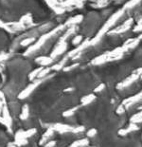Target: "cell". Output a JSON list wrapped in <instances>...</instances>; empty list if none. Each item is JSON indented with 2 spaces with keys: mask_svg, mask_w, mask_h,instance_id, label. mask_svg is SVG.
I'll return each mask as SVG.
<instances>
[{
  "mask_svg": "<svg viewBox=\"0 0 142 147\" xmlns=\"http://www.w3.org/2000/svg\"><path fill=\"white\" fill-rule=\"evenodd\" d=\"M27 13L39 23L48 18L52 11L44 0H0V20L4 23L18 22Z\"/></svg>",
  "mask_w": 142,
  "mask_h": 147,
  "instance_id": "6da1fadb",
  "label": "cell"
},
{
  "mask_svg": "<svg viewBox=\"0 0 142 147\" xmlns=\"http://www.w3.org/2000/svg\"><path fill=\"white\" fill-rule=\"evenodd\" d=\"M13 49V36L3 28H0V53H8Z\"/></svg>",
  "mask_w": 142,
  "mask_h": 147,
  "instance_id": "7a4b0ae2",
  "label": "cell"
},
{
  "mask_svg": "<svg viewBox=\"0 0 142 147\" xmlns=\"http://www.w3.org/2000/svg\"><path fill=\"white\" fill-rule=\"evenodd\" d=\"M55 144V142H51L49 143H47V144L46 145V147H53V145Z\"/></svg>",
  "mask_w": 142,
  "mask_h": 147,
  "instance_id": "277c9868",
  "label": "cell"
},
{
  "mask_svg": "<svg viewBox=\"0 0 142 147\" xmlns=\"http://www.w3.org/2000/svg\"><path fill=\"white\" fill-rule=\"evenodd\" d=\"M35 129H30V130H27V131H23V136L28 139V138H30L31 136H33L34 134H35Z\"/></svg>",
  "mask_w": 142,
  "mask_h": 147,
  "instance_id": "3957f363",
  "label": "cell"
}]
</instances>
